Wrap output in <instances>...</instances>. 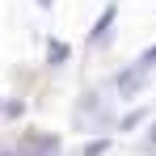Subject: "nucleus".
<instances>
[{
  "label": "nucleus",
  "mask_w": 156,
  "mask_h": 156,
  "mask_svg": "<svg viewBox=\"0 0 156 156\" xmlns=\"http://www.w3.org/2000/svg\"><path fill=\"white\" fill-rule=\"evenodd\" d=\"M59 152V139L55 135H47V131H30L26 135V152L21 156H55Z\"/></svg>",
  "instance_id": "f257e3e1"
},
{
  "label": "nucleus",
  "mask_w": 156,
  "mask_h": 156,
  "mask_svg": "<svg viewBox=\"0 0 156 156\" xmlns=\"http://www.w3.org/2000/svg\"><path fill=\"white\" fill-rule=\"evenodd\" d=\"M144 76H148V68H139V63H135V68H127V72L118 76V93H122V97H135V93L148 84Z\"/></svg>",
  "instance_id": "f03ea898"
},
{
  "label": "nucleus",
  "mask_w": 156,
  "mask_h": 156,
  "mask_svg": "<svg viewBox=\"0 0 156 156\" xmlns=\"http://www.w3.org/2000/svg\"><path fill=\"white\" fill-rule=\"evenodd\" d=\"M114 13H118V4H105V13H101V21L93 26V34H89V47H97L105 34H110V26H114Z\"/></svg>",
  "instance_id": "7ed1b4c3"
},
{
  "label": "nucleus",
  "mask_w": 156,
  "mask_h": 156,
  "mask_svg": "<svg viewBox=\"0 0 156 156\" xmlns=\"http://www.w3.org/2000/svg\"><path fill=\"white\" fill-rule=\"evenodd\" d=\"M47 59H51V63H63V59H68V47H63V42H51Z\"/></svg>",
  "instance_id": "20e7f679"
},
{
  "label": "nucleus",
  "mask_w": 156,
  "mask_h": 156,
  "mask_svg": "<svg viewBox=\"0 0 156 156\" xmlns=\"http://www.w3.org/2000/svg\"><path fill=\"white\" fill-rule=\"evenodd\" d=\"M105 148H110V139H93V144H89V148H84V156H101Z\"/></svg>",
  "instance_id": "39448f33"
},
{
  "label": "nucleus",
  "mask_w": 156,
  "mask_h": 156,
  "mask_svg": "<svg viewBox=\"0 0 156 156\" xmlns=\"http://www.w3.org/2000/svg\"><path fill=\"white\" fill-rule=\"evenodd\" d=\"M4 110V118H21V101H9V105H0Z\"/></svg>",
  "instance_id": "423d86ee"
},
{
  "label": "nucleus",
  "mask_w": 156,
  "mask_h": 156,
  "mask_svg": "<svg viewBox=\"0 0 156 156\" xmlns=\"http://www.w3.org/2000/svg\"><path fill=\"white\" fill-rule=\"evenodd\" d=\"M139 68H156V47H152L148 55H144V59H139Z\"/></svg>",
  "instance_id": "0eeeda50"
},
{
  "label": "nucleus",
  "mask_w": 156,
  "mask_h": 156,
  "mask_svg": "<svg viewBox=\"0 0 156 156\" xmlns=\"http://www.w3.org/2000/svg\"><path fill=\"white\" fill-rule=\"evenodd\" d=\"M148 148H152V152H156V127H152V135H148Z\"/></svg>",
  "instance_id": "6e6552de"
},
{
  "label": "nucleus",
  "mask_w": 156,
  "mask_h": 156,
  "mask_svg": "<svg viewBox=\"0 0 156 156\" xmlns=\"http://www.w3.org/2000/svg\"><path fill=\"white\" fill-rule=\"evenodd\" d=\"M0 156H17V152H0Z\"/></svg>",
  "instance_id": "1a4fd4ad"
},
{
  "label": "nucleus",
  "mask_w": 156,
  "mask_h": 156,
  "mask_svg": "<svg viewBox=\"0 0 156 156\" xmlns=\"http://www.w3.org/2000/svg\"><path fill=\"white\" fill-rule=\"evenodd\" d=\"M38 4H51V0H38Z\"/></svg>",
  "instance_id": "9d476101"
},
{
  "label": "nucleus",
  "mask_w": 156,
  "mask_h": 156,
  "mask_svg": "<svg viewBox=\"0 0 156 156\" xmlns=\"http://www.w3.org/2000/svg\"><path fill=\"white\" fill-rule=\"evenodd\" d=\"M0 105H4V101H0Z\"/></svg>",
  "instance_id": "9b49d317"
}]
</instances>
